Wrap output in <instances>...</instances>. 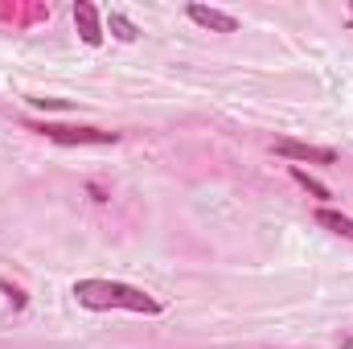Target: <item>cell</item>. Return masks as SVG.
<instances>
[{
    "mask_svg": "<svg viewBox=\"0 0 353 349\" xmlns=\"http://www.w3.org/2000/svg\"><path fill=\"white\" fill-rule=\"evenodd\" d=\"M74 296L83 308H128V312H161V300H152L148 292L132 288V283H115V279H79Z\"/></svg>",
    "mask_w": 353,
    "mask_h": 349,
    "instance_id": "6da1fadb",
    "label": "cell"
},
{
    "mask_svg": "<svg viewBox=\"0 0 353 349\" xmlns=\"http://www.w3.org/2000/svg\"><path fill=\"white\" fill-rule=\"evenodd\" d=\"M29 132L54 140V144H119V132H103V128H62V123H29Z\"/></svg>",
    "mask_w": 353,
    "mask_h": 349,
    "instance_id": "7a4b0ae2",
    "label": "cell"
},
{
    "mask_svg": "<svg viewBox=\"0 0 353 349\" xmlns=\"http://www.w3.org/2000/svg\"><path fill=\"white\" fill-rule=\"evenodd\" d=\"M275 152H279V157H288V161L337 165V152H333V148H316V144H304V140H275Z\"/></svg>",
    "mask_w": 353,
    "mask_h": 349,
    "instance_id": "3957f363",
    "label": "cell"
},
{
    "mask_svg": "<svg viewBox=\"0 0 353 349\" xmlns=\"http://www.w3.org/2000/svg\"><path fill=\"white\" fill-rule=\"evenodd\" d=\"M189 21L201 25V29H214V33H234V29H239V21H234L230 12L210 8V4H189Z\"/></svg>",
    "mask_w": 353,
    "mask_h": 349,
    "instance_id": "277c9868",
    "label": "cell"
},
{
    "mask_svg": "<svg viewBox=\"0 0 353 349\" xmlns=\"http://www.w3.org/2000/svg\"><path fill=\"white\" fill-rule=\"evenodd\" d=\"M74 25H79V37L87 46H103V25H99V8L90 0H79L74 4Z\"/></svg>",
    "mask_w": 353,
    "mask_h": 349,
    "instance_id": "5b68a950",
    "label": "cell"
},
{
    "mask_svg": "<svg viewBox=\"0 0 353 349\" xmlns=\"http://www.w3.org/2000/svg\"><path fill=\"white\" fill-rule=\"evenodd\" d=\"M316 222H321L325 230L341 235V239H353V218H345V214H337V210H329V206H321V210H316Z\"/></svg>",
    "mask_w": 353,
    "mask_h": 349,
    "instance_id": "8992f818",
    "label": "cell"
},
{
    "mask_svg": "<svg viewBox=\"0 0 353 349\" xmlns=\"http://www.w3.org/2000/svg\"><path fill=\"white\" fill-rule=\"evenodd\" d=\"M292 181H296V185H300L308 197H316V201H325V197H329V185H321L316 177H308L300 165H292Z\"/></svg>",
    "mask_w": 353,
    "mask_h": 349,
    "instance_id": "52a82bcc",
    "label": "cell"
},
{
    "mask_svg": "<svg viewBox=\"0 0 353 349\" xmlns=\"http://www.w3.org/2000/svg\"><path fill=\"white\" fill-rule=\"evenodd\" d=\"M107 29H111L119 41H136V37H140V29H136L123 12H107Z\"/></svg>",
    "mask_w": 353,
    "mask_h": 349,
    "instance_id": "ba28073f",
    "label": "cell"
},
{
    "mask_svg": "<svg viewBox=\"0 0 353 349\" xmlns=\"http://www.w3.org/2000/svg\"><path fill=\"white\" fill-rule=\"evenodd\" d=\"M29 103H37V107H46V111H70L66 99H29Z\"/></svg>",
    "mask_w": 353,
    "mask_h": 349,
    "instance_id": "9c48e42d",
    "label": "cell"
},
{
    "mask_svg": "<svg viewBox=\"0 0 353 349\" xmlns=\"http://www.w3.org/2000/svg\"><path fill=\"white\" fill-rule=\"evenodd\" d=\"M337 349H353V333H345V337L337 341Z\"/></svg>",
    "mask_w": 353,
    "mask_h": 349,
    "instance_id": "30bf717a",
    "label": "cell"
},
{
    "mask_svg": "<svg viewBox=\"0 0 353 349\" xmlns=\"http://www.w3.org/2000/svg\"><path fill=\"white\" fill-rule=\"evenodd\" d=\"M350 25H353V17H350Z\"/></svg>",
    "mask_w": 353,
    "mask_h": 349,
    "instance_id": "8fae6325",
    "label": "cell"
}]
</instances>
